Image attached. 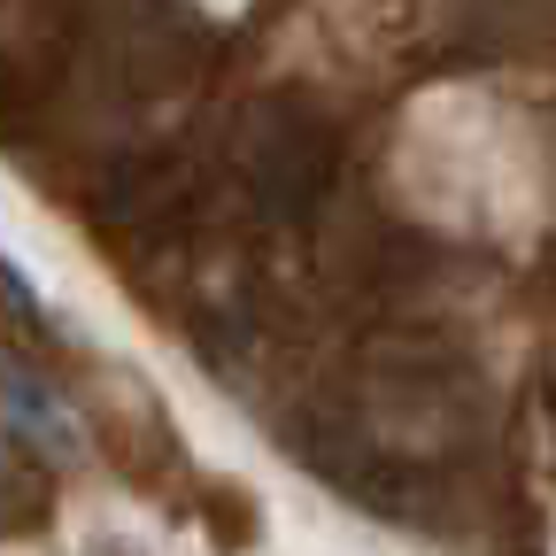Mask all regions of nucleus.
<instances>
[{
  "label": "nucleus",
  "instance_id": "1",
  "mask_svg": "<svg viewBox=\"0 0 556 556\" xmlns=\"http://www.w3.org/2000/svg\"><path fill=\"white\" fill-rule=\"evenodd\" d=\"M9 417H16V441L47 448L54 464H78V433H70V417H62L54 402H39L31 371H9Z\"/></svg>",
  "mask_w": 556,
  "mask_h": 556
}]
</instances>
